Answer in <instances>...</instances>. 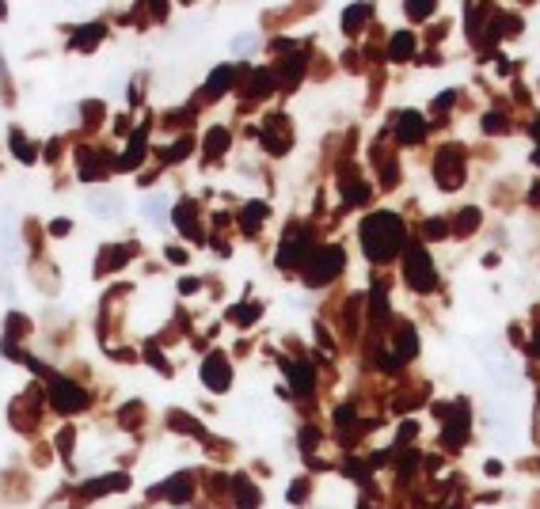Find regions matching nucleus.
<instances>
[{"instance_id": "nucleus-46", "label": "nucleus", "mask_w": 540, "mask_h": 509, "mask_svg": "<svg viewBox=\"0 0 540 509\" xmlns=\"http://www.w3.org/2000/svg\"><path fill=\"white\" fill-rule=\"evenodd\" d=\"M179 289H183V293H194V289H198V282H194V278H183V282H179Z\"/></svg>"}, {"instance_id": "nucleus-48", "label": "nucleus", "mask_w": 540, "mask_h": 509, "mask_svg": "<svg viewBox=\"0 0 540 509\" xmlns=\"http://www.w3.org/2000/svg\"><path fill=\"white\" fill-rule=\"evenodd\" d=\"M533 164H540V149H536V152H533Z\"/></svg>"}, {"instance_id": "nucleus-37", "label": "nucleus", "mask_w": 540, "mask_h": 509, "mask_svg": "<svg viewBox=\"0 0 540 509\" xmlns=\"http://www.w3.org/2000/svg\"><path fill=\"white\" fill-rule=\"evenodd\" d=\"M233 50H236V53H251V50H255V35H236Z\"/></svg>"}, {"instance_id": "nucleus-10", "label": "nucleus", "mask_w": 540, "mask_h": 509, "mask_svg": "<svg viewBox=\"0 0 540 509\" xmlns=\"http://www.w3.org/2000/svg\"><path fill=\"white\" fill-rule=\"evenodd\" d=\"M415 353H418V335H415L411 323H403L400 335H396V353L388 358V365H400V361H407V358H415Z\"/></svg>"}, {"instance_id": "nucleus-49", "label": "nucleus", "mask_w": 540, "mask_h": 509, "mask_svg": "<svg viewBox=\"0 0 540 509\" xmlns=\"http://www.w3.org/2000/svg\"><path fill=\"white\" fill-rule=\"evenodd\" d=\"M533 137H540V126H533Z\"/></svg>"}, {"instance_id": "nucleus-47", "label": "nucleus", "mask_w": 540, "mask_h": 509, "mask_svg": "<svg viewBox=\"0 0 540 509\" xmlns=\"http://www.w3.org/2000/svg\"><path fill=\"white\" fill-rule=\"evenodd\" d=\"M533 350L540 353V331H536V338H533Z\"/></svg>"}, {"instance_id": "nucleus-12", "label": "nucleus", "mask_w": 540, "mask_h": 509, "mask_svg": "<svg viewBox=\"0 0 540 509\" xmlns=\"http://www.w3.org/2000/svg\"><path fill=\"white\" fill-rule=\"evenodd\" d=\"M487 369H491L494 388H514V384H517V365H514L510 358H494Z\"/></svg>"}, {"instance_id": "nucleus-32", "label": "nucleus", "mask_w": 540, "mask_h": 509, "mask_svg": "<svg viewBox=\"0 0 540 509\" xmlns=\"http://www.w3.org/2000/svg\"><path fill=\"white\" fill-rule=\"evenodd\" d=\"M369 198V186L366 183H354V186H346V205H361Z\"/></svg>"}, {"instance_id": "nucleus-35", "label": "nucleus", "mask_w": 540, "mask_h": 509, "mask_svg": "<svg viewBox=\"0 0 540 509\" xmlns=\"http://www.w3.org/2000/svg\"><path fill=\"white\" fill-rule=\"evenodd\" d=\"M186 152H191V141H186V137H183V141H179V145H171L168 152H164V160H183V156H186Z\"/></svg>"}, {"instance_id": "nucleus-30", "label": "nucleus", "mask_w": 540, "mask_h": 509, "mask_svg": "<svg viewBox=\"0 0 540 509\" xmlns=\"http://www.w3.org/2000/svg\"><path fill=\"white\" fill-rule=\"evenodd\" d=\"M168 422H171V426H179V429H186V434H202V437H206V429H202V426H198V422H194V418H186V414H179V411H175V414H168Z\"/></svg>"}, {"instance_id": "nucleus-40", "label": "nucleus", "mask_w": 540, "mask_h": 509, "mask_svg": "<svg viewBox=\"0 0 540 509\" xmlns=\"http://www.w3.org/2000/svg\"><path fill=\"white\" fill-rule=\"evenodd\" d=\"M407 12H411L415 19H426L430 12H434V4H407Z\"/></svg>"}, {"instance_id": "nucleus-33", "label": "nucleus", "mask_w": 540, "mask_h": 509, "mask_svg": "<svg viewBox=\"0 0 540 509\" xmlns=\"http://www.w3.org/2000/svg\"><path fill=\"white\" fill-rule=\"evenodd\" d=\"M164 209H168V198H164V194H152L149 202H145V213H149V217H164Z\"/></svg>"}, {"instance_id": "nucleus-17", "label": "nucleus", "mask_w": 540, "mask_h": 509, "mask_svg": "<svg viewBox=\"0 0 540 509\" xmlns=\"http://www.w3.org/2000/svg\"><path fill=\"white\" fill-rule=\"evenodd\" d=\"M411 53H415V38L407 35V31L392 35V46H388V58H392V61H407Z\"/></svg>"}, {"instance_id": "nucleus-23", "label": "nucleus", "mask_w": 540, "mask_h": 509, "mask_svg": "<svg viewBox=\"0 0 540 509\" xmlns=\"http://www.w3.org/2000/svg\"><path fill=\"white\" fill-rule=\"evenodd\" d=\"M129 479L126 475H115V479H95V483H88L84 486V494H103V491H122Z\"/></svg>"}, {"instance_id": "nucleus-28", "label": "nucleus", "mask_w": 540, "mask_h": 509, "mask_svg": "<svg viewBox=\"0 0 540 509\" xmlns=\"http://www.w3.org/2000/svg\"><path fill=\"white\" fill-rule=\"evenodd\" d=\"M95 38H103V27H99V23L84 27V31H76V46H84V50H92V46H95Z\"/></svg>"}, {"instance_id": "nucleus-43", "label": "nucleus", "mask_w": 540, "mask_h": 509, "mask_svg": "<svg viewBox=\"0 0 540 509\" xmlns=\"http://www.w3.org/2000/svg\"><path fill=\"white\" fill-rule=\"evenodd\" d=\"M449 107H453V92H445V95L434 99V110H449Z\"/></svg>"}, {"instance_id": "nucleus-42", "label": "nucleus", "mask_w": 540, "mask_h": 509, "mask_svg": "<svg viewBox=\"0 0 540 509\" xmlns=\"http://www.w3.org/2000/svg\"><path fill=\"white\" fill-rule=\"evenodd\" d=\"M483 129H487V134H494V129H502V118H499V114H487V118H483Z\"/></svg>"}, {"instance_id": "nucleus-21", "label": "nucleus", "mask_w": 540, "mask_h": 509, "mask_svg": "<svg viewBox=\"0 0 540 509\" xmlns=\"http://www.w3.org/2000/svg\"><path fill=\"white\" fill-rule=\"evenodd\" d=\"M80 179H99L103 175V156L99 152H80Z\"/></svg>"}, {"instance_id": "nucleus-22", "label": "nucleus", "mask_w": 540, "mask_h": 509, "mask_svg": "<svg viewBox=\"0 0 540 509\" xmlns=\"http://www.w3.org/2000/svg\"><path fill=\"white\" fill-rule=\"evenodd\" d=\"M263 217H267V205H263V202H251L244 213H240V225H244V232H255Z\"/></svg>"}, {"instance_id": "nucleus-38", "label": "nucleus", "mask_w": 540, "mask_h": 509, "mask_svg": "<svg viewBox=\"0 0 540 509\" xmlns=\"http://www.w3.org/2000/svg\"><path fill=\"white\" fill-rule=\"evenodd\" d=\"M305 494H308V483H305V479L290 483V502H305Z\"/></svg>"}, {"instance_id": "nucleus-3", "label": "nucleus", "mask_w": 540, "mask_h": 509, "mask_svg": "<svg viewBox=\"0 0 540 509\" xmlns=\"http://www.w3.org/2000/svg\"><path fill=\"white\" fill-rule=\"evenodd\" d=\"M403 278L411 282V289L418 293H430L438 285V274H434V262H430V254L423 247H411L407 251V262H403Z\"/></svg>"}, {"instance_id": "nucleus-14", "label": "nucleus", "mask_w": 540, "mask_h": 509, "mask_svg": "<svg viewBox=\"0 0 540 509\" xmlns=\"http://www.w3.org/2000/svg\"><path fill=\"white\" fill-rule=\"evenodd\" d=\"M285 376H290V388L297 395L312 392V369H308V365H285Z\"/></svg>"}, {"instance_id": "nucleus-34", "label": "nucleus", "mask_w": 540, "mask_h": 509, "mask_svg": "<svg viewBox=\"0 0 540 509\" xmlns=\"http://www.w3.org/2000/svg\"><path fill=\"white\" fill-rule=\"evenodd\" d=\"M12 152H16V156H23V160H35V149H31L19 134H12Z\"/></svg>"}, {"instance_id": "nucleus-9", "label": "nucleus", "mask_w": 540, "mask_h": 509, "mask_svg": "<svg viewBox=\"0 0 540 509\" xmlns=\"http://www.w3.org/2000/svg\"><path fill=\"white\" fill-rule=\"evenodd\" d=\"M465 434H468V407H453V411H449V418H445L442 441H445L449 449H457L460 441H465Z\"/></svg>"}, {"instance_id": "nucleus-13", "label": "nucleus", "mask_w": 540, "mask_h": 509, "mask_svg": "<svg viewBox=\"0 0 540 509\" xmlns=\"http://www.w3.org/2000/svg\"><path fill=\"white\" fill-rule=\"evenodd\" d=\"M16 251V228H12V213L0 209V262H8Z\"/></svg>"}, {"instance_id": "nucleus-36", "label": "nucleus", "mask_w": 540, "mask_h": 509, "mask_svg": "<svg viewBox=\"0 0 540 509\" xmlns=\"http://www.w3.org/2000/svg\"><path fill=\"white\" fill-rule=\"evenodd\" d=\"M438 236H445V220L442 217L426 220V240H438Z\"/></svg>"}, {"instance_id": "nucleus-29", "label": "nucleus", "mask_w": 540, "mask_h": 509, "mask_svg": "<svg viewBox=\"0 0 540 509\" xmlns=\"http://www.w3.org/2000/svg\"><path fill=\"white\" fill-rule=\"evenodd\" d=\"M480 225V209H465V213H457V232L465 236V232H472Z\"/></svg>"}, {"instance_id": "nucleus-27", "label": "nucleus", "mask_w": 540, "mask_h": 509, "mask_svg": "<svg viewBox=\"0 0 540 509\" xmlns=\"http://www.w3.org/2000/svg\"><path fill=\"white\" fill-rule=\"evenodd\" d=\"M388 312V289H384V282H373V316H384Z\"/></svg>"}, {"instance_id": "nucleus-19", "label": "nucleus", "mask_w": 540, "mask_h": 509, "mask_svg": "<svg viewBox=\"0 0 540 509\" xmlns=\"http://www.w3.org/2000/svg\"><path fill=\"white\" fill-rule=\"evenodd\" d=\"M175 220H179L183 236H191V240H202V232L194 228V205H191V202H183L179 209H175Z\"/></svg>"}, {"instance_id": "nucleus-7", "label": "nucleus", "mask_w": 540, "mask_h": 509, "mask_svg": "<svg viewBox=\"0 0 540 509\" xmlns=\"http://www.w3.org/2000/svg\"><path fill=\"white\" fill-rule=\"evenodd\" d=\"M423 134H426L423 114H415V110H403V114L396 118V141H403V145H415V141H423Z\"/></svg>"}, {"instance_id": "nucleus-31", "label": "nucleus", "mask_w": 540, "mask_h": 509, "mask_svg": "<svg viewBox=\"0 0 540 509\" xmlns=\"http://www.w3.org/2000/svg\"><path fill=\"white\" fill-rule=\"evenodd\" d=\"M301 73H305V58L297 53V58L285 61V84H297V80H301Z\"/></svg>"}, {"instance_id": "nucleus-11", "label": "nucleus", "mask_w": 540, "mask_h": 509, "mask_svg": "<svg viewBox=\"0 0 540 509\" xmlns=\"http://www.w3.org/2000/svg\"><path fill=\"white\" fill-rule=\"evenodd\" d=\"M88 205L95 209L99 217H122V209H126V202H122V194H88Z\"/></svg>"}, {"instance_id": "nucleus-24", "label": "nucleus", "mask_w": 540, "mask_h": 509, "mask_svg": "<svg viewBox=\"0 0 540 509\" xmlns=\"http://www.w3.org/2000/svg\"><path fill=\"white\" fill-rule=\"evenodd\" d=\"M236 491H240V498H236V505H240V509H255V505H259V494L248 486L244 475H236Z\"/></svg>"}, {"instance_id": "nucleus-39", "label": "nucleus", "mask_w": 540, "mask_h": 509, "mask_svg": "<svg viewBox=\"0 0 540 509\" xmlns=\"http://www.w3.org/2000/svg\"><path fill=\"white\" fill-rule=\"evenodd\" d=\"M233 316H236V323H251V319H255V308H251V304L233 308Z\"/></svg>"}, {"instance_id": "nucleus-41", "label": "nucleus", "mask_w": 540, "mask_h": 509, "mask_svg": "<svg viewBox=\"0 0 540 509\" xmlns=\"http://www.w3.org/2000/svg\"><path fill=\"white\" fill-rule=\"evenodd\" d=\"M381 179H384V183H396V160H384V164H381Z\"/></svg>"}, {"instance_id": "nucleus-5", "label": "nucleus", "mask_w": 540, "mask_h": 509, "mask_svg": "<svg viewBox=\"0 0 540 509\" xmlns=\"http://www.w3.org/2000/svg\"><path fill=\"white\" fill-rule=\"evenodd\" d=\"M308 232L305 228H290L282 236V247H278V267H301V262H308Z\"/></svg>"}, {"instance_id": "nucleus-16", "label": "nucleus", "mask_w": 540, "mask_h": 509, "mask_svg": "<svg viewBox=\"0 0 540 509\" xmlns=\"http://www.w3.org/2000/svg\"><path fill=\"white\" fill-rule=\"evenodd\" d=\"M233 80H236V69H233V65H221V69H213V76H209V84H206V95H221Z\"/></svg>"}, {"instance_id": "nucleus-6", "label": "nucleus", "mask_w": 540, "mask_h": 509, "mask_svg": "<svg viewBox=\"0 0 540 509\" xmlns=\"http://www.w3.org/2000/svg\"><path fill=\"white\" fill-rule=\"evenodd\" d=\"M50 400H53V407H58V411H80V407L88 403L84 392L76 388V384L61 380V376H53V380H50Z\"/></svg>"}, {"instance_id": "nucleus-25", "label": "nucleus", "mask_w": 540, "mask_h": 509, "mask_svg": "<svg viewBox=\"0 0 540 509\" xmlns=\"http://www.w3.org/2000/svg\"><path fill=\"white\" fill-rule=\"evenodd\" d=\"M225 149H228V134H225V129H209V137H206V156H221Z\"/></svg>"}, {"instance_id": "nucleus-45", "label": "nucleus", "mask_w": 540, "mask_h": 509, "mask_svg": "<svg viewBox=\"0 0 540 509\" xmlns=\"http://www.w3.org/2000/svg\"><path fill=\"white\" fill-rule=\"evenodd\" d=\"M168 259H171V262H186V251H183V247H171Z\"/></svg>"}, {"instance_id": "nucleus-15", "label": "nucleus", "mask_w": 540, "mask_h": 509, "mask_svg": "<svg viewBox=\"0 0 540 509\" xmlns=\"http://www.w3.org/2000/svg\"><path fill=\"white\" fill-rule=\"evenodd\" d=\"M141 156H145V129H137V134H134V141H129V149H126V156L118 160V168H122V171L137 168Z\"/></svg>"}, {"instance_id": "nucleus-4", "label": "nucleus", "mask_w": 540, "mask_h": 509, "mask_svg": "<svg viewBox=\"0 0 540 509\" xmlns=\"http://www.w3.org/2000/svg\"><path fill=\"white\" fill-rule=\"evenodd\" d=\"M465 156H460V149H442L438 152V164H434V179L442 183V186H460L465 183V164H460Z\"/></svg>"}, {"instance_id": "nucleus-20", "label": "nucleus", "mask_w": 540, "mask_h": 509, "mask_svg": "<svg viewBox=\"0 0 540 509\" xmlns=\"http://www.w3.org/2000/svg\"><path fill=\"white\" fill-rule=\"evenodd\" d=\"M270 87H274V73H270V69H259V73H251V84H248L244 95H248V99H251V95H267Z\"/></svg>"}, {"instance_id": "nucleus-1", "label": "nucleus", "mask_w": 540, "mask_h": 509, "mask_svg": "<svg viewBox=\"0 0 540 509\" xmlns=\"http://www.w3.org/2000/svg\"><path fill=\"white\" fill-rule=\"evenodd\" d=\"M407 243V232H403V220L396 213H373L361 220V247L373 262H388L403 251Z\"/></svg>"}, {"instance_id": "nucleus-44", "label": "nucleus", "mask_w": 540, "mask_h": 509, "mask_svg": "<svg viewBox=\"0 0 540 509\" xmlns=\"http://www.w3.org/2000/svg\"><path fill=\"white\" fill-rule=\"evenodd\" d=\"M301 445H305V449L316 445V429H305V434H301Z\"/></svg>"}, {"instance_id": "nucleus-8", "label": "nucleus", "mask_w": 540, "mask_h": 509, "mask_svg": "<svg viewBox=\"0 0 540 509\" xmlns=\"http://www.w3.org/2000/svg\"><path fill=\"white\" fill-rule=\"evenodd\" d=\"M202 380H206L213 392H225V388H228V361H225V353H209L206 365H202Z\"/></svg>"}, {"instance_id": "nucleus-2", "label": "nucleus", "mask_w": 540, "mask_h": 509, "mask_svg": "<svg viewBox=\"0 0 540 509\" xmlns=\"http://www.w3.org/2000/svg\"><path fill=\"white\" fill-rule=\"evenodd\" d=\"M343 251L339 247H319L308 254V262H305V282L308 285H327L332 278H339V270H343Z\"/></svg>"}, {"instance_id": "nucleus-18", "label": "nucleus", "mask_w": 540, "mask_h": 509, "mask_svg": "<svg viewBox=\"0 0 540 509\" xmlns=\"http://www.w3.org/2000/svg\"><path fill=\"white\" fill-rule=\"evenodd\" d=\"M164 494L171 498V502H186L191 498V475H175V479L164 483Z\"/></svg>"}, {"instance_id": "nucleus-26", "label": "nucleus", "mask_w": 540, "mask_h": 509, "mask_svg": "<svg viewBox=\"0 0 540 509\" xmlns=\"http://www.w3.org/2000/svg\"><path fill=\"white\" fill-rule=\"evenodd\" d=\"M366 16H369V8L366 4H358V8H346V16H343V27L350 31V35H354V31L366 23Z\"/></svg>"}]
</instances>
